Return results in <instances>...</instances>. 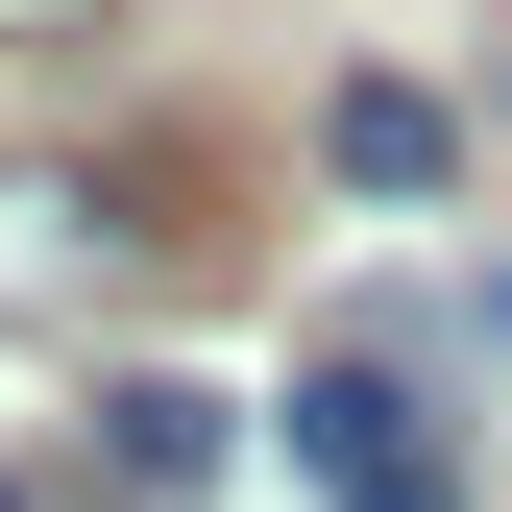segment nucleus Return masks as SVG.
<instances>
[{
	"label": "nucleus",
	"mask_w": 512,
	"mask_h": 512,
	"mask_svg": "<svg viewBox=\"0 0 512 512\" xmlns=\"http://www.w3.org/2000/svg\"><path fill=\"white\" fill-rule=\"evenodd\" d=\"M122 293H147V220H122L98 171H0V317L74 342V317H122Z\"/></svg>",
	"instance_id": "obj_1"
},
{
	"label": "nucleus",
	"mask_w": 512,
	"mask_h": 512,
	"mask_svg": "<svg viewBox=\"0 0 512 512\" xmlns=\"http://www.w3.org/2000/svg\"><path fill=\"white\" fill-rule=\"evenodd\" d=\"M293 464H317V512H464V464L391 366H293Z\"/></svg>",
	"instance_id": "obj_2"
},
{
	"label": "nucleus",
	"mask_w": 512,
	"mask_h": 512,
	"mask_svg": "<svg viewBox=\"0 0 512 512\" xmlns=\"http://www.w3.org/2000/svg\"><path fill=\"white\" fill-rule=\"evenodd\" d=\"M220 488V391H196V366H122V391H98V512H196Z\"/></svg>",
	"instance_id": "obj_3"
},
{
	"label": "nucleus",
	"mask_w": 512,
	"mask_h": 512,
	"mask_svg": "<svg viewBox=\"0 0 512 512\" xmlns=\"http://www.w3.org/2000/svg\"><path fill=\"white\" fill-rule=\"evenodd\" d=\"M317 171H342V196H439V171H464V122H439L415 74H342V98H317Z\"/></svg>",
	"instance_id": "obj_4"
},
{
	"label": "nucleus",
	"mask_w": 512,
	"mask_h": 512,
	"mask_svg": "<svg viewBox=\"0 0 512 512\" xmlns=\"http://www.w3.org/2000/svg\"><path fill=\"white\" fill-rule=\"evenodd\" d=\"M74 25H98V0H0V49H74Z\"/></svg>",
	"instance_id": "obj_5"
},
{
	"label": "nucleus",
	"mask_w": 512,
	"mask_h": 512,
	"mask_svg": "<svg viewBox=\"0 0 512 512\" xmlns=\"http://www.w3.org/2000/svg\"><path fill=\"white\" fill-rule=\"evenodd\" d=\"M0 512H25V488H0Z\"/></svg>",
	"instance_id": "obj_6"
}]
</instances>
